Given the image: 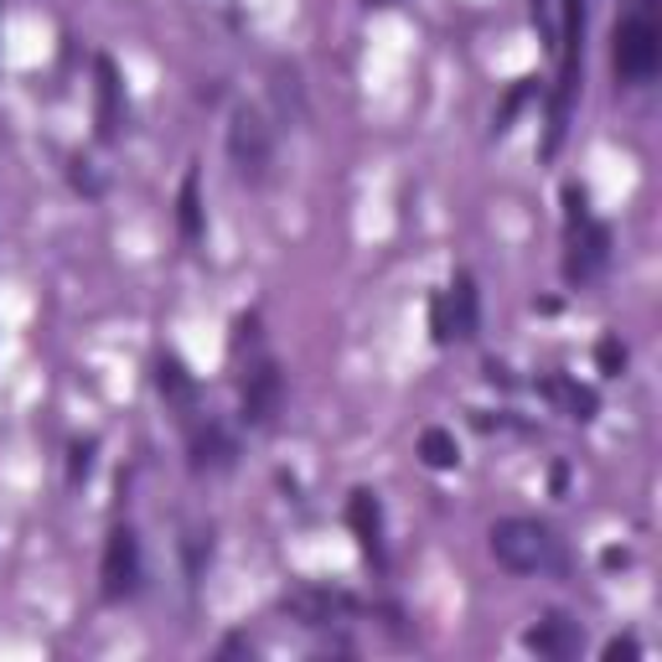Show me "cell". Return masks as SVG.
Returning <instances> with one entry per match:
<instances>
[{
  "mask_svg": "<svg viewBox=\"0 0 662 662\" xmlns=\"http://www.w3.org/2000/svg\"><path fill=\"white\" fill-rule=\"evenodd\" d=\"M534 17H538V21H549V0H534Z\"/></svg>",
  "mask_w": 662,
  "mask_h": 662,
  "instance_id": "44dd1931",
  "label": "cell"
},
{
  "mask_svg": "<svg viewBox=\"0 0 662 662\" xmlns=\"http://www.w3.org/2000/svg\"><path fill=\"white\" fill-rule=\"evenodd\" d=\"M280 404H285V379H280V368H275V363H259V368L249 373V379H244V425H254V430L275 425Z\"/></svg>",
  "mask_w": 662,
  "mask_h": 662,
  "instance_id": "8992f818",
  "label": "cell"
},
{
  "mask_svg": "<svg viewBox=\"0 0 662 662\" xmlns=\"http://www.w3.org/2000/svg\"><path fill=\"white\" fill-rule=\"evenodd\" d=\"M420 461H425L430 472H451V466H456L461 461V441L456 435H451V430H425V435H420Z\"/></svg>",
  "mask_w": 662,
  "mask_h": 662,
  "instance_id": "9a60e30c",
  "label": "cell"
},
{
  "mask_svg": "<svg viewBox=\"0 0 662 662\" xmlns=\"http://www.w3.org/2000/svg\"><path fill=\"white\" fill-rule=\"evenodd\" d=\"M89 472H94V445H73V472H68V476H73V482H83Z\"/></svg>",
  "mask_w": 662,
  "mask_h": 662,
  "instance_id": "d6986e66",
  "label": "cell"
},
{
  "mask_svg": "<svg viewBox=\"0 0 662 662\" xmlns=\"http://www.w3.org/2000/svg\"><path fill=\"white\" fill-rule=\"evenodd\" d=\"M492 559L513 575H544V569H559V538L544 528V523H528V518H503L492 523Z\"/></svg>",
  "mask_w": 662,
  "mask_h": 662,
  "instance_id": "7a4b0ae2",
  "label": "cell"
},
{
  "mask_svg": "<svg viewBox=\"0 0 662 662\" xmlns=\"http://www.w3.org/2000/svg\"><path fill=\"white\" fill-rule=\"evenodd\" d=\"M445 311H451V337L472 342L476 327H482V300H476V280H472V275H456V285L445 290Z\"/></svg>",
  "mask_w": 662,
  "mask_h": 662,
  "instance_id": "ba28073f",
  "label": "cell"
},
{
  "mask_svg": "<svg viewBox=\"0 0 662 662\" xmlns=\"http://www.w3.org/2000/svg\"><path fill=\"white\" fill-rule=\"evenodd\" d=\"M228 156H234L238 176L249 182V187H259L269 176V166H275V135H269L265 114L254 110V104H238L234 110V125H228Z\"/></svg>",
  "mask_w": 662,
  "mask_h": 662,
  "instance_id": "3957f363",
  "label": "cell"
},
{
  "mask_svg": "<svg viewBox=\"0 0 662 662\" xmlns=\"http://www.w3.org/2000/svg\"><path fill=\"white\" fill-rule=\"evenodd\" d=\"M176 223H182V238L197 244L203 238V187H197V172L182 176V197H176Z\"/></svg>",
  "mask_w": 662,
  "mask_h": 662,
  "instance_id": "5bb4252c",
  "label": "cell"
},
{
  "mask_svg": "<svg viewBox=\"0 0 662 662\" xmlns=\"http://www.w3.org/2000/svg\"><path fill=\"white\" fill-rule=\"evenodd\" d=\"M141 590V538L135 528H114L104 544V596L125 600Z\"/></svg>",
  "mask_w": 662,
  "mask_h": 662,
  "instance_id": "5b68a950",
  "label": "cell"
},
{
  "mask_svg": "<svg viewBox=\"0 0 662 662\" xmlns=\"http://www.w3.org/2000/svg\"><path fill=\"white\" fill-rule=\"evenodd\" d=\"M544 394H549L554 404H565L569 420H590V414H596V394L580 389V383H569V379H544Z\"/></svg>",
  "mask_w": 662,
  "mask_h": 662,
  "instance_id": "2e32d148",
  "label": "cell"
},
{
  "mask_svg": "<svg viewBox=\"0 0 662 662\" xmlns=\"http://www.w3.org/2000/svg\"><path fill=\"white\" fill-rule=\"evenodd\" d=\"M156 389L161 399L172 404V410L192 414V399H197V383H192V373L182 368V358H161L156 363Z\"/></svg>",
  "mask_w": 662,
  "mask_h": 662,
  "instance_id": "7c38bea8",
  "label": "cell"
},
{
  "mask_svg": "<svg viewBox=\"0 0 662 662\" xmlns=\"http://www.w3.org/2000/svg\"><path fill=\"white\" fill-rule=\"evenodd\" d=\"M580 228H585V234L575 238V254H569V265H565L569 280H590V275H596V269L606 265V254H611V234H606L600 223L585 218Z\"/></svg>",
  "mask_w": 662,
  "mask_h": 662,
  "instance_id": "9c48e42d",
  "label": "cell"
},
{
  "mask_svg": "<svg viewBox=\"0 0 662 662\" xmlns=\"http://www.w3.org/2000/svg\"><path fill=\"white\" fill-rule=\"evenodd\" d=\"M94 73H99V135L114 141L120 135V73H114L110 58H99Z\"/></svg>",
  "mask_w": 662,
  "mask_h": 662,
  "instance_id": "4fadbf2b",
  "label": "cell"
},
{
  "mask_svg": "<svg viewBox=\"0 0 662 662\" xmlns=\"http://www.w3.org/2000/svg\"><path fill=\"white\" fill-rule=\"evenodd\" d=\"M600 368H606V373H621V368H627V348H616L611 337H606V342H600Z\"/></svg>",
  "mask_w": 662,
  "mask_h": 662,
  "instance_id": "ac0fdd59",
  "label": "cell"
},
{
  "mask_svg": "<svg viewBox=\"0 0 662 662\" xmlns=\"http://www.w3.org/2000/svg\"><path fill=\"white\" fill-rule=\"evenodd\" d=\"M662 58V27L658 0H631V11L616 21V79L621 83H652Z\"/></svg>",
  "mask_w": 662,
  "mask_h": 662,
  "instance_id": "6da1fadb",
  "label": "cell"
},
{
  "mask_svg": "<svg viewBox=\"0 0 662 662\" xmlns=\"http://www.w3.org/2000/svg\"><path fill=\"white\" fill-rule=\"evenodd\" d=\"M642 647H637V637H616V642H606V658H637Z\"/></svg>",
  "mask_w": 662,
  "mask_h": 662,
  "instance_id": "ffe728a7",
  "label": "cell"
},
{
  "mask_svg": "<svg viewBox=\"0 0 662 662\" xmlns=\"http://www.w3.org/2000/svg\"><path fill=\"white\" fill-rule=\"evenodd\" d=\"M430 331H435V342H456V337H451V311H445V296H435V306H430Z\"/></svg>",
  "mask_w": 662,
  "mask_h": 662,
  "instance_id": "e0dca14e",
  "label": "cell"
},
{
  "mask_svg": "<svg viewBox=\"0 0 662 662\" xmlns=\"http://www.w3.org/2000/svg\"><path fill=\"white\" fill-rule=\"evenodd\" d=\"M523 647L538 652V658H569V652L580 647V631L569 627L565 616H549V621H538V627L523 637Z\"/></svg>",
  "mask_w": 662,
  "mask_h": 662,
  "instance_id": "8fae6325",
  "label": "cell"
},
{
  "mask_svg": "<svg viewBox=\"0 0 662 662\" xmlns=\"http://www.w3.org/2000/svg\"><path fill=\"white\" fill-rule=\"evenodd\" d=\"M585 11H590V0H565V42H559V94H554L549 151L565 141L569 104H575V79H580V52H585Z\"/></svg>",
  "mask_w": 662,
  "mask_h": 662,
  "instance_id": "277c9868",
  "label": "cell"
},
{
  "mask_svg": "<svg viewBox=\"0 0 662 662\" xmlns=\"http://www.w3.org/2000/svg\"><path fill=\"white\" fill-rule=\"evenodd\" d=\"M348 523H352V534H358L368 559L383 565V503H379V492H352Z\"/></svg>",
  "mask_w": 662,
  "mask_h": 662,
  "instance_id": "52a82bcc",
  "label": "cell"
},
{
  "mask_svg": "<svg viewBox=\"0 0 662 662\" xmlns=\"http://www.w3.org/2000/svg\"><path fill=\"white\" fill-rule=\"evenodd\" d=\"M223 466H234V441L223 425L207 420L203 430H192V472H223Z\"/></svg>",
  "mask_w": 662,
  "mask_h": 662,
  "instance_id": "30bf717a",
  "label": "cell"
}]
</instances>
